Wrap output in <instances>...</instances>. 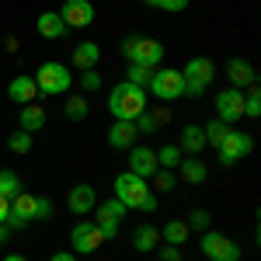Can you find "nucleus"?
<instances>
[{
    "label": "nucleus",
    "mask_w": 261,
    "mask_h": 261,
    "mask_svg": "<svg viewBox=\"0 0 261 261\" xmlns=\"http://www.w3.org/2000/svg\"><path fill=\"white\" fill-rule=\"evenodd\" d=\"M60 18L66 28H87L94 21V4L91 0H66L60 7Z\"/></svg>",
    "instance_id": "obj_13"
},
{
    "label": "nucleus",
    "mask_w": 261,
    "mask_h": 261,
    "mask_svg": "<svg viewBox=\"0 0 261 261\" xmlns=\"http://www.w3.org/2000/svg\"><path fill=\"white\" fill-rule=\"evenodd\" d=\"M178 150L181 153H188V157H199L202 150H205V136H202V125H185L181 129V140H178Z\"/></svg>",
    "instance_id": "obj_18"
},
{
    "label": "nucleus",
    "mask_w": 261,
    "mask_h": 261,
    "mask_svg": "<svg viewBox=\"0 0 261 261\" xmlns=\"http://www.w3.org/2000/svg\"><path fill=\"white\" fill-rule=\"evenodd\" d=\"M226 133H230V125H226V122H220V119H209L205 125H202V136H205V146L213 143V150H220V146H223V140H226Z\"/></svg>",
    "instance_id": "obj_26"
},
{
    "label": "nucleus",
    "mask_w": 261,
    "mask_h": 261,
    "mask_svg": "<svg viewBox=\"0 0 261 261\" xmlns=\"http://www.w3.org/2000/svg\"><path fill=\"white\" fill-rule=\"evenodd\" d=\"M101 230L94 220H81L73 223V230H70V244H73V254H94L101 247Z\"/></svg>",
    "instance_id": "obj_9"
},
{
    "label": "nucleus",
    "mask_w": 261,
    "mask_h": 261,
    "mask_svg": "<svg viewBox=\"0 0 261 261\" xmlns=\"http://www.w3.org/2000/svg\"><path fill=\"white\" fill-rule=\"evenodd\" d=\"M254 77H258V73H254V66L247 60H230L226 63V81L233 84V87H251Z\"/></svg>",
    "instance_id": "obj_19"
},
{
    "label": "nucleus",
    "mask_w": 261,
    "mask_h": 261,
    "mask_svg": "<svg viewBox=\"0 0 261 261\" xmlns=\"http://www.w3.org/2000/svg\"><path fill=\"white\" fill-rule=\"evenodd\" d=\"M185 223H188V230H202V233H205L209 223H213V216H209V209H192Z\"/></svg>",
    "instance_id": "obj_33"
},
{
    "label": "nucleus",
    "mask_w": 261,
    "mask_h": 261,
    "mask_svg": "<svg viewBox=\"0 0 261 261\" xmlns=\"http://www.w3.org/2000/svg\"><path fill=\"white\" fill-rule=\"evenodd\" d=\"M153 77V70L150 66H129V84H136V87H146Z\"/></svg>",
    "instance_id": "obj_34"
},
{
    "label": "nucleus",
    "mask_w": 261,
    "mask_h": 261,
    "mask_svg": "<svg viewBox=\"0 0 261 261\" xmlns=\"http://www.w3.org/2000/svg\"><path fill=\"white\" fill-rule=\"evenodd\" d=\"M150 94L161 101H178L181 98V87H185V77H181V70H153V77H150Z\"/></svg>",
    "instance_id": "obj_7"
},
{
    "label": "nucleus",
    "mask_w": 261,
    "mask_h": 261,
    "mask_svg": "<svg viewBox=\"0 0 261 261\" xmlns=\"http://www.w3.org/2000/svg\"><path fill=\"white\" fill-rule=\"evenodd\" d=\"M143 213H157V195H150V199H146V205H143Z\"/></svg>",
    "instance_id": "obj_42"
},
{
    "label": "nucleus",
    "mask_w": 261,
    "mask_h": 261,
    "mask_svg": "<svg viewBox=\"0 0 261 261\" xmlns=\"http://www.w3.org/2000/svg\"><path fill=\"white\" fill-rule=\"evenodd\" d=\"M157 241H161V230L153 226V223H143V226H136V233H133V247L136 251H153L157 247Z\"/></svg>",
    "instance_id": "obj_23"
},
{
    "label": "nucleus",
    "mask_w": 261,
    "mask_h": 261,
    "mask_svg": "<svg viewBox=\"0 0 261 261\" xmlns=\"http://www.w3.org/2000/svg\"><path fill=\"white\" fill-rule=\"evenodd\" d=\"M53 213H56L53 199H45V195H35V220H53Z\"/></svg>",
    "instance_id": "obj_36"
},
{
    "label": "nucleus",
    "mask_w": 261,
    "mask_h": 261,
    "mask_svg": "<svg viewBox=\"0 0 261 261\" xmlns=\"http://www.w3.org/2000/svg\"><path fill=\"white\" fill-rule=\"evenodd\" d=\"M94 209H98V220H94V223H98L101 237L112 241V237L119 233V223L129 216V209H125L119 199H108V202H101V205H94Z\"/></svg>",
    "instance_id": "obj_10"
},
{
    "label": "nucleus",
    "mask_w": 261,
    "mask_h": 261,
    "mask_svg": "<svg viewBox=\"0 0 261 261\" xmlns=\"http://www.w3.org/2000/svg\"><path fill=\"white\" fill-rule=\"evenodd\" d=\"M213 105H216V119L220 122H237L244 119V94L241 87H226V91H220L216 98H213Z\"/></svg>",
    "instance_id": "obj_11"
},
{
    "label": "nucleus",
    "mask_w": 261,
    "mask_h": 261,
    "mask_svg": "<svg viewBox=\"0 0 261 261\" xmlns=\"http://www.w3.org/2000/svg\"><path fill=\"white\" fill-rule=\"evenodd\" d=\"M174 185H178V174L174 171H167V167H157L153 171V188L157 192H174Z\"/></svg>",
    "instance_id": "obj_30"
},
{
    "label": "nucleus",
    "mask_w": 261,
    "mask_h": 261,
    "mask_svg": "<svg viewBox=\"0 0 261 261\" xmlns=\"http://www.w3.org/2000/svg\"><path fill=\"white\" fill-rule=\"evenodd\" d=\"M32 220H35V195H28V192H18V195L11 199L7 226H11V230H24V226H28Z\"/></svg>",
    "instance_id": "obj_12"
},
{
    "label": "nucleus",
    "mask_w": 261,
    "mask_h": 261,
    "mask_svg": "<svg viewBox=\"0 0 261 261\" xmlns=\"http://www.w3.org/2000/svg\"><path fill=\"white\" fill-rule=\"evenodd\" d=\"M178 171H181V178L188 181V185H202L205 181V164L202 161H195V157H181V164H178Z\"/></svg>",
    "instance_id": "obj_24"
},
{
    "label": "nucleus",
    "mask_w": 261,
    "mask_h": 261,
    "mask_svg": "<svg viewBox=\"0 0 261 261\" xmlns=\"http://www.w3.org/2000/svg\"><path fill=\"white\" fill-rule=\"evenodd\" d=\"M7 98L14 101V105H32V101L39 98L35 77H14V81L7 84Z\"/></svg>",
    "instance_id": "obj_16"
},
{
    "label": "nucleus",
    "mask_w": 261,
    "mask_h": 261,
    "mask_svg": "<svg viewBox=\"0 0 261 261\" xmlns=\"http://www.w3.org/2000/svg\"><path fill=\"white\" fill-rule=\"evenodd\" d=\"M161 261H181V247H174V244H164V247H161Z\"/></svg>",
    "instance_id": "obj_39"
},
{
    "label": "nucleus",
    "mask_w": 261,
    "mask_h": 261,
    "mask_svg": "<svg viewBox=\"0 0 261 261\" xmlns=\"http://www.w3.org/2000/svg\"><path fill=\"white\" fill-rule=\"evenodd\" d=\"M133 125H136V133H140V136H150V133H157V115L143 112V115H140L136 122H133Z\"/></svg>",
    "instance_id": "obj_35"
},
{
    "label": "nucleus",
    "mask_w": 261,
    "mask_h": 261,
    "mask_svg": "<svg viewBox=\"0 0 261 261\" xmlns=\"http://www.w3.org/2000/svg\"><path fill=\"white\" fill-rule=\"evenodd\" d=\"M81 87H84V91H98V87H101V73H98V70H84V73H81Z\"/></svg>",
    "instance_id": "obj_38"
},
{
    "label": "nucleus",
    "mask_w": 261,
    "mask_h": 261,
    "mask_svg": "<svg viewBox=\"0 0 261 261\" xmlns=\"http://www.w3.org/2000/svg\"><path fill=\"white\" fill-rule=\"evenodd\" d=\"M7 237H11V226H7V223H0V244L7 241Z\"/></svg>",
    "instance_id": "obj_43"
},
{
    "label": "nucleus",
    "mask_w": 261,
    "mask_h": 261,
    "mask_svg": "<svg viewBox=\"0 0 261 261\" xmlns=\"http://www.w3.org/2000/svg\"><path fill=\"white\" fill-rule=\"evenodd\" d=\"M129 171L140 178H153L157 171V153L150 146H129Z\"/></svg>",
    "instance_id": "obj_15"
},
{
    "label": "nucleus",
    "mask_w": 261,
    "mask_h": 261,
    "mask_svg": "<svg viewBox=\"0 0 261 261\" xmlns=\"http://www.w3.org/2000/svg\"><path fill=\"white\" fill-rule=\"evenodd\" d=\"M108 112L115 115V122H136L146 112V87H136L129 81L115 84L108 94Z\"/></svg>",
    "instance_id": "obj_1"
},
{
    "label": "nucleus",
    "mask_w": 261,
    "mask_h": 261,
    "mask_svg": "<svg viewBox=\"0 0 261 261\" xmlns=\"http://www.w3.org/2000/svg\"><path fill=\"white\" fill-rule=\"evenodd\" d=\"M181 77H185V87H181V94H188V98H199V94H205V87L213 84V77H216V63L205 60V56H195V60L185 63Z\"/></svg>",
    "instance_id": "obj_4"
},
{
    "label": "nucleus",
    "mask_w": 261,
    "mask_h": 261,
    "mask_svg": "<svg viewBox=\"0 0 261 261\" xmlns=\"http://www.w3.org/2000/svg\"><path fill=\"white\" fill-rule=\"evenodd\" d=\"M70 84H73V73H70L66 63L49 60L35 70V87H39V94H66Z\"/></svg>",
    "instance_id": "obj_5"
},
{
    "label": "nucleus",
    "mask_w": 261,
    "mask_h": 261,
    "mask_svg": "<svg viewBox=\"0 0 261 261\" xmlns=\"http://www.w3.org/2000/svg\"><path fill=\"white\" fill-rule=\"evenodd\" d=\"M146 7H161V11H171V14H178L188 7V0H143Z\"/></svg>",
    "instance_id": "obj_37"
},
{
    "label": "nucleus",
    "mask_w": 261,
    "mask_h": 261,
    "mask_svg": "<svg viewBox=\"0 0 261 261\" xmlns=\"http://www.w3.org/2000/svg\"><path fill=\"white\" fill-rule=\"evenodd\" d=\"M87 112H91L87 98H70V101H66V108H63V115L73 119V122H84V119H87Z\"/></svg>",
    "instance_id": "obj_29"
},
{
    "label": "nucleus",
    "mask_w": 261,
    "mask_h": 261,
    "mask_svg": "<svg viewBox=\"0 0 261 261\" xmlns=\"http://www.w3.org/2000/svg\"><path fill=\"white\" fill-rule=\"evenodd\" d=\"M4 261H28V258H24V254H7Z\"/></svg>",
    "instance_id": "obj_44"
},
{
    "label": "nucleus",
    "mask_w": 261,
    "mask_h": 261,
    "mask_svg": "<svg viewBox=\"0 0 261 261\" xmlns=\"http://www.w3.org/2000/svg\"><path fill=\"white\" fill-rule=\"evenodd\" d=\"M7 150H11V153H28V150H32V133H24V129L11 133V140H7Z\"/></svg>",
    "instance_id": "obj_32"
},
{
    "label": "nucleus",
    "mask_w": 261,
    "mask_h": 261,
    "mask_svg": "<svg viewBox=\"0 0 261 261\" xmlns=\"http://www.w3.org/2000/svg\"><path fill=\"white\" fill-rule=\"evenodd\" d=\"M122 53H125L129 66H150V70H157V63L164 60V45L157 39H143V35H129V39L122 42Z\"/></svg>",
    "instance_id": "obj_3"
},
{
    "label": "nucleus",
    "mask_w": 261,
    "mask_h": 261,
    "mask_svg": "<svg viewBox=\"0 0 261 261\" xmlns=\"http://www.w3.org/2000/svg\"><path fill=\"white\" fill-rule=\"evenodd\" d=\"M199 247L209 261H241V244H233L230 237H223L216 230H205Z\"/></svg>",
    "instance_id": "obj_6"
},
{
    "label": "nucleus",
    "mask_w": 261,
    "mask_h": 261,
    "mask_svg": "<svg viewBox=\"0 0 261 261\" xmlns=\"http://www.w3.org/2000/svg\"><path fill=\"white\" fill-rule=\"evenodd\" d=\"M18 192H21V178L14 174V171L4 167V171H0V195H4V199H14Z\"/></svg>",
    "instance_id": "obj_28"
},
{
    "label": "nucleus",
    "mask_w": 261,
    "mask_h": 261,
    "mask_svg": "<svg viewBox=\"0 0 261 261\" xmlns=\"http://www.w3.org/2000/svg\"><path fill=\"white\" fill-rule=\"evenodd\" d=\"M98 60H101V45L98 42H81V45L73 49V66H77L81 73L84 70H94Z\"/></svg>",
    "instance_id": "obj_21"
},
{
    "label": "nucleus",
    "mask_w": 261,
    "mask_h": 261,
    "mask_svg": "<svg viewBox=\"0 0 261 261\" xmlns=\"http://www.w3.org/2000/svg\"><path fill=\"white\" fill-rule=\"evenodd\" d=\"M49 261H77V258H73V251H56Z\"/></svg>",
    "instance_id": "obj_41"
},
{
    "label": "nucleus",
    "mask_w": 261,
    "mask_h": 261,
    "mask_svg": "<svg viewBox=\"0 0 261 261\" xmlns=\"http://www.w3.org/2000/svg\"><path fill=\"white\" fill-rule=\"evenodd\" d=\"M153 153H157V167H167V171H174V167L181 164V157H185V153L178 150V143L161 146V150H153Z\"/></svg>",
    "instance_id": "obj_27"
},
{
    "label": "nucleus",
    "mask_w": 261,
    "mask_h": 261,
    "mask_svg": "<svg viewBox=\"0 0 261 261\" xmlns=\"http://www.w3.org/2000/svg\"><path fill=\"white\" fill-rule=\"evenodd\" d=\"M112 188H115V199H119L125 209H143V205H146V199L153 195V188L146 185V178L133 174V171H122Z\"/></svg>",
    "instance_id": "obj_2"
},
{
    "label": "nucleus",
    "mask_w": 261,
    "mask_h": 261,
    "mask_svg": "<svg viewBox=\"0 0 261 261\" xmlns=\"http://www.w3.org/2000/svg\"><path fill=\"white\" fill-rule=\"evenodd\" d=\"M251 150H254V136H251V133H233V129H230V133H226V140H223V146L216 150V153H220L223 167H233V164L244 161Z\"/></svg>",
    "instance_id": "obj_8"
},
{
    "label": "nucleus",
    "mask_w": 261,
    "mask_h": 261,
    "mask_svg": "<svg viewBox=\"0 0 261 261\" xmlns=\"http://www.w3.org/2000/svg\"><path fill=\"white\" fill-rule=\"evenodd\" d=\"M35 28H39V35H42V39H63V35L70 32V28L63 24L60 11H42L39 21H35Z\"/></svg>",
    "instance_id": "obj_17"
},
{
    "label": "nucleus",
    "mask_w": 261,
    "mask_h": 261,
    "mask_svg": "<svg viewBox=\"0 0 261 261\" xmlns=\"http://www.w3.org/2000/svg\"><path fill=\"white\" fill-rule=\"evenodd\" d=\"M7 213H11V199L0 195V223H7Z\"/></svg>",
    "instance_id": "obj_40"
},
{
    "label": "nucleus",
    "mask_w": 261,
    "mask_h": 261,
    "mask_svg": "<svg viewBox=\"0 0 261 261\" xmlns=\"http://www.w3.org/2000/svg\"><path fill=\"white\" fill-rule=\"evenodd\" d=\"M161 237H164V244H174V247H181V244L188 241V223H185V220L164 223V226H161Z\"/></svg>",
    "instance_id": "obj_25"
},
{
    "label": "nucleus",
    "mask_w": 261,
    "mask_h": 261,
    "mask_svg": "<svg viewBox=\"0 0 261 261\" xmlns=\"http://www.w3.org/2000/svg\"><path fill=\"white\" fill-rule=\"evenodd\" d=\"M136 125L133 122H115L112 129H108V143L115 146V150H129V146H136Z\"/></svg>",
    "instance_id": "obj_20"
},
{
    "label": "nucleus",
    "mask_w": 261,
    "mask_h": 261,
    "mask_svg": "<svg viewBox=\"0 0 261 261\" xmlns=\"http://www.w3.org/2000/svg\"><path fill=\"white\" fill-rule=\"evenodd\" d=\"M66 205H70V213H73V216H87V213L98 205V192H94L87 181H81V185H73V188H70Z\"/></svg>",
    "instance_id": "obj_14"
},
{
    "label": "nucleus",
    "mask_w": 261,
    "mask_h": 261,
    "mask_svg": "<svg viewBox=\"0 0 261 261\" xmlns=\"http://www.w3.org/2000/svg\"><path fill=\"white\" fill-rule=\"evenodd\" d=\"M18 125L24 133H39L42 125H45V108L42 105H24L21 115H18Z\"/></svg>",
    "instance_id": "obj_22"
},
{
    "label": "nucleus",
    "mask_w": 261,
    "mask_h": 261,
    "mask_svg": "<svg viewBox=\"0 0 261 261\" xmlns=\"http://www.w3.org/2000/svg\"><path fill=\"white\" fill-rule=\"evenodd\" d=\"M244 115H247V119H261V91H258V84H251V94L244 98Z\"/></svg>",
    "instance_id": "obj_31"
}]
</instances>
